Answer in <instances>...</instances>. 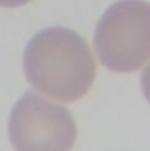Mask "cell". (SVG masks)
Instances as JSON below:
<instances>
[{"instance_id":"cell-1","label":"cell","mask_w":150,"mask_h":151,"mask_svg":"<svg viewBox=\"0 0 150 151\" xmlns=\"http://www.w3.org/2000/svg\"><path fill=\"white\" fill-rule=\"evenodd\" d=\"M24 69L37 90L62 102L84 96L96 74L87 41L65 27L42 29L30 40L24 53Z\"/></svg>"},{"instance_id":"cell-2","label":"cell","mask_w":150,"mask_h":151,"mask_svg":"<svg viewBox=\"0 0 150 151\" xmlns=\"http://www.w3.org/2000/svg\"><path fill=\"white\" fill-rule=\"evenodd\" d=\"M94 46L100 62L117 73L143 67L150 58V6L144 0H121L99 20Z\"/></svg>"},{"instance_id":"cell-3","label":"cell","mask_w":150,"mask_h":151,"mask_svg":"<svg viewBox=\"0 0 150 151\" xmlns=\"http://www.w3.org/2000/svg\"><path fill=\"white\" fill-rule=\"evenodd\" d=\"M8 134L15 151H71L76 124L66 107L27 91L12 109Z\"/></svg>"},{"instance_id":"cell-4","label":"cell","mask_w":150,"mask_h":151,"mask_svg":"<svg viewBox=\"0 0 150 151\" xmlns=\"http://www.w3.org/2000/svg\"><path fill=\"white\" fill-rule=\"evenodd\" d=\"M31 1L32 0H0V6L1 7H19Z\"/></svg>"}]
</instances>
